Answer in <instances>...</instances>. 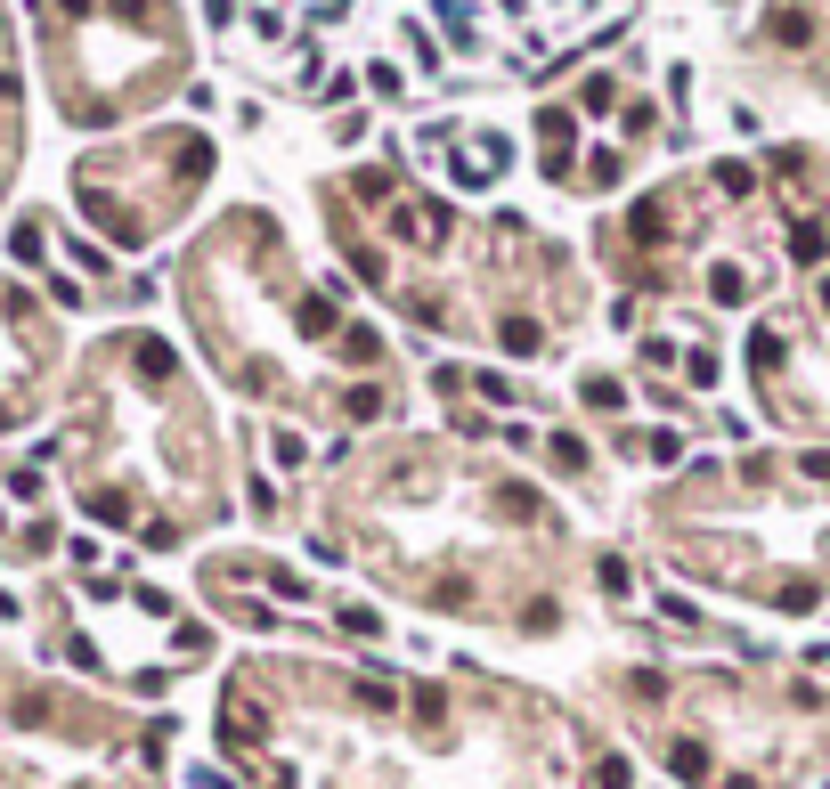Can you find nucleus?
<instances>
[{
	"mask_svg": "<svg viewBox=\"0 0 830 789\" xmlns=\"http://www.w3.org/2000/svg\"><path fill=\"white\" fill-rule=\"evenodd\" d=\"M253 415H220L212 375L147 318L106 326L66 391V423L33 448L90 529L139 554H204L245 521Z\"/></svg>",
	"mask_w": 830,
	"mask_h": 789,
	"instance_id": "nucleus-5",
	"label": "nucleus"
},
{
	"mask_svg": "<svg viewBox=\"0 0 830 789\" xmlns=\"http://www.w3.org/2000/svg\"><path fill=\"white\" fill-rule=\"evenodd\" d=\"M700 9H708V17H725V25H741V17L757 9V0H700Z\"/></svg>",
	"mask_w": 830,
	"mask_h": 789,
	"instance_id": "nucleus-19",
	"label": "nucleus"
},
{
	"mask_svg": "<svg viewBox=\"0 0 830 789\" xmlns=\"http://www.w3.org/2000/svg\"><path fill=\"white\" fill-rule=\"evenodd\" d=\"M725 66L749 114H830V0H757L733 25Z\"/></svg>",
	"mask_w": 830,
	"mask_h": 789,
	"instance_id": "nucleus-15",
	"label": "nucleus"
},
{
	"mask_svg": "<svg viewBox=\"0 0 830 789\" xmlns=\"http://www.w3.org/2000/svg\"><path fill=\"white\" fill-rule=\"evenodd\" d=\"M57 358H66V350H57V310L33 285L0 277V440L25 432V423L49 407Z\"/></svg>",
	"mask_w": 830,
	"mask_h": 789,
	"instance_id": "nucleus-18",
	"label": "nucleus"
},
{
	"mask_svg": "<svg viewBox=\"0 0 830 789\" xmlns=\"http://www.w3.org/2000/svg\"><path fill=\"white\" fill-rule=\"evenodd\" d=\"M757 171H765V204H774V220H782L790 269L798 277L830 269V139H814V131L765 139Z\"/></svg>",
	"mask_w": 830,
	"mask_h": 789,
	"instance_id": "nucleus-17",
	"label": "nucleus"
},
{
	"mask_svg": "<svg viewBox=\"0 0 830 789\" xmlns=\"http://www.w3.org/2000/svg\"><path fill=\"white\" fill-rule=\"evenodd\" d=\"M180 342L236 415L293 423L318 448L415 423L424 375L342 269H318L277 204L236 196L171 261Z\"/></svg>",
	"mask_w": 830,
	"mask_h": 789,
	"instance_id": "nucleus-4",
	"label": "nucleus"
},
{
	"mask_svg": "<svg viewBox=\"0 0 830 789\" xmlns=\"http://www.w3.org/2000/svg\"><path fill=\"white\" fill-rule=\"evenodd\" d=\"M188 594L220 635L245 643H293V651H383L407 643L391 627V602H375L359 578L318 570L269 537H220L188 554Z\"/></svg>",
	"mask_w": 830,
	"mask_h": 789,
	"instance_id": "nucleus-11",
	"label": "nucleus"
},
{
	"mask_svg": "<svg viewBox=\"0 0 830 789\" xmlns=\"http://www.w3.org/2000/svg\"><path fill=\"white\" fill-rule=\"evenodd\" d=\"M212 757L236 789H643L651 773L562 684L481 651L245 643L212 676Z\"/></svg>",
	"mask_w": 830,
	"mask_h": 789,
	"instance_id": "nucleus-1",
	"label": "nucleus"
},
{
	"mask_svg": "<svg viewBox=\"0 0 830 789\" xmlns=\"http://www.w3.org/2000/svg\"><path fill=\"white\" fill-rule=\"evenodd\" d=\"M302 562L359 578L375 602L505 651H603L595 529L505 448L440 423L334 440L293 489Z\"/></svg>",
	"mask_w": 830,
	"mask_h": 789,
	"instance_id": "nucleus-2",
	"label": "nucleus"
},
{
	"mask_svg": "<svg viewBox=\"0 0 830 789\" xmlns=\"http://www.w3.org/2000/svg\"><path fill=\"white\" fill-rule=\"evenodd\" d=\"M562 692L627 741L660 789H830V643L765 651H578Z\"/></svg>",
	"mask_w": 830,
	"mask_h": 789,
	"instance_id": "nucleus-6",
	"label": "nucleus"
},
{
	"mask_svg": "<svg viewBox=\"0 0 830 789\" xmlns=\"http://www.w3.org/2000/svg\"><path fill=\"white\" fill-rule=\"evenodd\" d=\"M66 611H82V619H57L49 659L82 667V676L114 684L123 700H147V708L171 700L188 676H220V659H228V635L204 619V602L163 578H139V570L82 562V578H66Z\"/></svg>",
	"mask_w": 830,
	"mask_h": 789,
	"instance_id": "nucleus-12",
	"label": "nucleus"
},
{
	"mask_svg": "<svg viewBox=\"0 0 830 789\" xmlns=\"http://www.w3.org/2000/svg\"><path fill=\"white\" fill-rule=\"evenodd\" d=\"M49 98L74 131H114L196 90L188 0H25Z\"/></svg>",
	"mask_w": 830,
	"mask_h": 789,
	"instance_id": "nucleus-10",
	"label": "nucleus"
},
{
	"mask_svg": "<svg viewBox=\"0 0 830 789\" xmlns=\"http://www.w3.org/2000/svg\"><path fill=\"white\" fill-rule=\"evenodd\" d=\"M310 220L334 269L383 318L448 342L456 358L554 375L603 326V277L578 236L521 204H464L432 188L391 139L383 155L310 171Z\"/></svg>",
	"mask_w": 830,
	"mask_h": 789,
	"instance_id": "nucleus-3",
	"label": "nucleus"
},
{
	"mask_svg": "<svg viewBox=\"0 0 830 789\" xmlns=\"http://www.w3.org/2000/svg\"><path fill=\"white\" fill-rule=\"evenodd\" d=\"M578 245L595 261L603 293H627L643 310L749 318L798 277L782 220L765 204L757 147L684 155L668 171H651L635 196H619L586 220Z\"/></svg>",
	"mask_w": 830,
	"mask_h": 789,
	"instance_id": "nucleus-8",
	"label": "nucleus"
},
{
	"mask_svg": "<svg viewBox=\"0 0 830 789\" xmlns=\"http://www.w3.org/2000/svg\"><path fill=\"white\" fill-rule=\"evenodd\" d=\"M684 114H692V66L684 57L668 66V82H651L643 49L595 57V66H578L570 82H554L529 106V123H521L529 171H538L546 196L603 212V204L635 196L668 155L692 147Z\"/></svg>",
	"mask_w": 830,
	"mask_h": 789,
	"instance_id": "nucleus-9",
	"label": "nucleus"
},
{
	"mask_svg": "<svg viewBox=\"0 0 830 789\" xmlns=\"http://www.w3.org/2000/svg\"><path fill=\"white\" fill-rule=\"evenodd\" d=\"M733 383L765 440L830 448V269L790 277L733 334Z\"/></svg>",
	"mask_w": 830,
	"mask_h": 789,
	"instance_id": "nucleus-14",
	"label": "nucleus"
},
{
	"mask_svg": "<svg viewBox=\"0 0 830 789\" xmlns=\"http://www.w3.org/2000/svg\"><path fill=\"white\" fill-rule=\"evenodd\" d=\"M220 179V139L204 123H147L131 139H106L74 155V212L114 253H155L180 236Z\"/></svg>",
	"mask_w": 830,
	"mask_h": 789,
	"instance_id": "nucleus-13",
	"label": "nucleus"
},
{
	"mask_svg": "<svg viewBox=\"0 0 830 789\" xmlns=\"http://www.w3.org/2000/svg\"><path fill=\"white\" fill-rule=\"evenodd\" d=\"M407 155L415 179H432V188L464 196V204H497L505 196V179L521 171V131L497 123V114H424V123H407L391 139Z\"/></svg>",
	"mask_w": 830,
	"mask_h": 789,
	"instance_id": "nucleus-16",
	"label": "nucleus"
},
{
	"mask_svg": "<svg viewBox=\"0 0 830 789\" xmlns=\"http://www.w3.org/2000/svg\"><path fill=\"white\" fill-rule=\"evenodd\" d=\"M619 537L708 611L806 627L830 619V448L733 440L668 480H635Z\"/></svg>",
	"mask_w": 830,
	"mask_h": 789,
	"instance_id": "nucleus-7",
	"label": "nucleus"
}]
</instances>
